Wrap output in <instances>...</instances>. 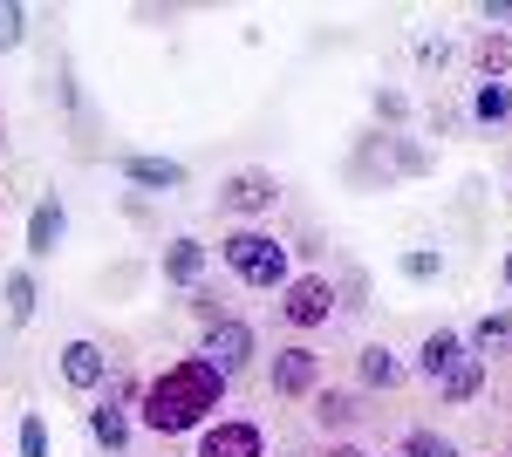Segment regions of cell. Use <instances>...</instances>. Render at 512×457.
<instances>
[{"mask_svg": "<svg viewBox=\"0 0 512 457\" xmlns=\"http://www.w3.org/2000/svg\"><path fill=\"white\" fill-rule=\"evenodd\" d=\"M260 246H267V232H260V226H239V232H226V239H219V260L239 273L253 253H260Z\"/></svg>", "mask_w": 512, "mask_h": 457, "instance_id": "7402d4cb", "label": "cell"}, {"mask_svg": "<svg viewBox=\"0 0 512 457\" xmlns=\"http://www.w3.org/2000/svg\"><path fill=\"white\" fill-rule=\"evenodd\" d=\"M472 116L478 123H506L512 116V82H478L472 89Z\"/></svg>", "mask_w": 512, "mask_h": 457, "instance_id": "44dd1931", "label": "cell"}, {"mask_svg": "<svg viewBox=\"0 0 512 457\" xmlns=\"http://www.w3.org/2000/svg\"><path fill=\"white\" fill-rule=\"evenodd\" d=\"M308 417H315V430L335 444V437L362 430V417H369V396H362V389H328V382H321L315 396H308Z\"/></svg>", "mask_w": 512, "mask_h": 457, "instance_id": "52a82bcc", "label": "cell"}, {"mask_svg": "<svg viewBox=\"0 0 512 457\" xmlns=\"http://www.w3.org/2000/svg\"><path fill=\"white\" fill-rule=\"evenodd\" d=\"M478 21H485V35H492V28L512 35V0H485V7H478Z\"/></svg>", "mask_w": 512, "mask_h": 457, "instance_id": "4316f807", "label": "cell"}, {"mask_svg": "<svg viewBox=\"0 0 512 457\" xmlns=\"http://www.w3.org/2000/svg\"><path fill=\"white\" fill-rule=\"evenodd\" d=\"M137 396H144V382H137V376H117V369H110V382L96 389V403H89V417H82V423H89V437H96V444H103L110 457H123V451H130Z\"/></svg>", "mask_w": 512, "mask_h": 457, "instance_id": "7a4b0ae2", "label": "cell"}, {"mask_svg": "<svg viewBox=\"0 0 512 457\" xmlns=\"http://www.w3.org/2000/svg\"><path fill=\"white\" fill-rule=\"evenodd\" d=\"M226 389H233V382L219 376L205 355H178V362H164L158 376L144 382L137 423H144L151 437H198L205 423L226 410Z\"/></svg>", "mask_w": 512, "mask_h": 457, "instance_id": "6da1fadb", "label": "cell"}, {"mask_svg": "<svg viewBox=\"0 0 512 457\" xmlns=\"http://www.w3.org/2000/svg\"><path fill=\"white\" fill-rule=\"evenodd\" d=\"M239 280H246L253 294H280V287L294 280V273H287V246H280L274 232H267V246H260V253H253L246 267H239Z\"/></svg>", "mask_w": 512, "mask_h": 457, "instance_id": "7c38bea8", "label": "cell"}, {"mask_svg": "<svg viewBox=\"0 0 512 457\" xmlns=\"http://www.w3.org/2000/svg\"><path fill=\"white\" fill-rule=\"evenodd\" d=\"M478 389H485V362H478V355H465L451 376L437 382V403H451V410H458V403H472Z\"/></svg>", "mask_w": 512, "mask_h": 457, "instance_id": "ac0fdd59", "label": "cell"}, {"mask_svg": "<svg viewBox=\"0 0 512 457\" xmlns=\"http://www.w3.org/2000/svg\"><path fill=\"white\" fill-rule=\"evenodd\" d=\"M403 376H410V362H403L390 342L355 348V382H362V389H403Z\"/></svg>", "mask_w": 512, "mask_h": 457, "instance_id": "30bf717a", "label": "cell"}, {"mask_svg": "<svg viewBox=\"0 0 512 457\" xmlns=\"http://www.w3.org/2000/svg\"><path fill=\"white\" fill-rule=\"evenodd\" d=\"M117 171L130 178V185H151V191H178L185 178H192L178 157H117Z\"/></svg>", "mask_w": 512, "mask_h": 457, "instance_id": "5bb4252c", "label": "cell"}, {"mask_svg": "<svg viewBox=\"0 0 512 457\" xmlns=\"http://www.w3.org/2000/svg\"><path fill=\"white\" fill-rule=\"evenodd\" d=\"M0 151H7V116H0Z\"/></svg>", "mask_w": 512, "mask_h": 457, "instance_id": "4dcf8cb0", "label": "cell"}, {"mask_svg": "<svg viewBox=\"0 0 512 457\" xmlns=\"http://www.w3.org/2000/svg\"><path fill=\"white\" fill-rule=\"evenodd\" d=\"M376 116H390V123H396V116H403V96H396V89H376Z\"/></svg>", "mask_w": 512, "mask_h": 457, "instance_id": "83f0119b", "label": "cell"}, {"mask_svg": "<svg viewBox=\"0 0 512 457\" xmlns=\"http://www.w3.org/2000/svg\"><path fill=\"white\" fill-rule=\"evenodd\" d=\"M472 69H478V82H506V69H512V35H478L472 41Z\"/></svg>", "mask_w": 512, "mask_h": 457, "instance_id": "e0dca14e", "label": "cell"}, {"mask_svg": "<svg viewBox=\"0 0 512 457\" xmlns=\"http://www.w3.org/2000/svg\"><path fill=\"white\" fill-rule=\"evenodd\" d=\"M506 457H512V444H506Z\"/></svg>", "mask_w": 512, "mask_h": 457, "instance_id": "1f68e13d", "label": "cell"}, {"mask_svg": "<svg viewBox=\"0 0 512 457\" xmlns=\"http://www.w3.org/2000/svg\"><path fill=\"white\" fill-rule=\"evenodd\" d=\"M396 457H458V444L444 430H403V451Z\"/></svg>", "mask_w": 512, "mask_h": 457, "instance_id": "603a6c76", "label": "cell"}, {"mask_svg": "<svg viewBox=\"0 0 512 457\" xmlns=\"http://www.w3.org/2000/svg\"><path fill=\"white\" fill-rule=\"evenodd\" d=\"M335 307H342V294H335V280H328V273H294V280L280 287L274 314H280V328H294V342H308L315 328L335 321Z\"/></svg>", "mask_w": 512, "mask_h": 457, "instance_id": "3957f363", "label": "cell"}, {"mask_svg": "<svg viewBox=\"0 0 512 457\" xmlns=\"http://www.w3.org/2000/svg\"><path fill=\"white\" fill-rule=\"evenodd\" d=\"M21 457H48V423H41V410H21Z\"/></svg>", "mask_w": 512, "mask_h": 457, "instance_id": "d4e9b609", "label": "cell"}, {"mask_svg": "<svg viewBox=\"0 0 512 457\" xmlns=\"http://www.w3.org/2000/svg\"><path fill=\"white\" fill-rule=\"evenodd\" d=\"M321 457H369L362 444H349V437H335V444H321Z\"/></svg>", "mask_w": 512, "mask_h": 457, "instance_id": "f1b7e54d", "label": "cell"}, {"mask_svg": "<svg viewBox=\"0 0 512 457\" xmlns=\"http://www.w3.org/2000/svg\"><path fill=\"white\" fill-rule=\"evenodd\" d=\"M62 382H69L76 396H96V389L110 382V355H103V342H89V335L62 342Z\"/></svg>", "mask_w": 512, "mask_h": 457, "instance_id": "9c48e42d", "label": "cell"}, {"mask_svg": "<svg viewBox=\"0 0 512 457\" xmlns=\"http://www.w3.org/2000/svg\"><path fill=\"white\" fill-rule=\"evenodd\" d=\"M0 294H7V321H14V328H21V321L35 314V301H41V287H35V273H28V267L7 273V280H0Z\"/></svg>", "mask_w": 512, "mask_h": 457, "instance_id": "d6986e66", "label": "cell"}, {"mask_svg": "<svg viewBox=\"0 0 512 457\" xmlns=\"http://www.w3.org/2000/svg\"><path fill=\"white\" fill-rule=\"evenodd\" d=\"M465 348H472L478 362H492V355H512V307H499V314H478L472 335H465Z\"/></svg>", "mask_w": 512, "mask_h": 457, "instance_id": "9a60e30c", "label": "cell"}, {"mask_svg": "<svg viewBox=\"0 0 512 457\" xmlns=\"http://www.w3.org/2000/svg\"><path fill=\"white\" fill-rule=\"evenodd\" d=\"M158 267H164L171 287H198V280H205V246H198V239H171Z\"/></svg>", "mask_w": 512, "mask_h": 457, "instance_id": "2e32d148", "label": "cell"}, {"mask_svg": "<svg viewBox=\"0 0 512 457\" xmlns=\"http://www.w3.org/2000/svg\"><path fill=\"white\" fill-rule=\"evenodd\" d=\"M280 205V178L267 164H246L233 178H219V212H233V219H267Z\"/></svg>", "mask_w": 512, "mask_h": 457, "instance_id": "5b68a950", "label": "cell"}, {"mask_svg": "<svg viewBox=\"0 0 512 457\" xmlns=\"http://www.w3.org/2000/svg\"><path fill=\"white\" fill-rule=\"evenodd\" d=\"M506 287H512V246H506Z\"/></svg>", "mask_w": 512, "mask_h": 457, "instance_id": "f546056e", "label": "cell"}, {"mask_svg": "<svg viewBox=\"0 0 512 457\" xmlns=\"http://www.w3.org/2000/svg\"><path fill=\"white\" fill-rule=\"evenodd\" d=\"M192 321H198V328L233 321V301H226V287H219V280H198V287H192Z\"/></svg>", "mask_w": 512, "mask_h": 457, "instance_id": "ffe728a7", "label": "cell"}, {"mask_svg": "<svg viewBox=\"0 0 512 457\" xmlns=\"http://www.w3.org/2000/svg\"><path fill=\"white\" fill-rule=\"evenodd\" d=\"M396 267H403V280H437V273H444V260H437L431 246H410Z\"/></svg>", "mask_w": 512, "mask_h": 457, "instance_id": "cb8c5ba5", "label": "cell"}, {"mask_svg": "<svg viewBox=\"0 0 512 457\" xmlns=\"http://www.w3.org/2000/svg\"><path fill=\"white\" fill-rule=\"evenodd\" d=\"M198 457H267V430L253 417H212L198 430Z\"/></svg>", "mask_w": 512, "mask_h": 457, "instance_id": "ba28073f", "label": "cell"}, {"mask_svg": "<svg viewBox=\"0 0 512 457\" xmlns=\"http://www.w3.org/2000/svg\"><path fill=\"white\" fill-rule=\"evenodd\" d=\"M198 355L219 369V376L233 382V376H246L253 369V355H260V335H253V321H219V328H205V342H198Z\"/></svg>", "mask_w": 512, "mask_h": 457, "instance_id": "8992f818", "label": "cell"}, {"mask_svg": "<svg viewBox=\"0 0 512 457\" xmlns=\"http://www.w3.org/2000/svg\"><path fill=\"white\" fill-rule=\"evenodd\" d=\"M62 232H69V212H62L55 198H41L35 212H28V260H55Z\"/></svg>", "mask_w": 512, "mask_h": 457, "instance_id": "4fadbf2b", "label": "cell"}, {"mask_svg": "<svg viewBox=\"0 0 512 457\" xmlns=\"http://www.w3.org/2000/svg\"><path fill=\"white\" fill-rule=\"evenodd\" d=\"M465 355H472V348H465V335H458V328H431V335L417 342V376H424V382H444L458 362H465Z\"/></svg>", "mask_w": 512, "mask_h": 457, "instance_id": "8fae6325", "label": "cell"}, {"mask_svg": "<svg viewBox=\"0 0 512 457\" xmlns=\"http://www.w3.org/2000/svg\"><path fill=\"white\" fill-rule=\"evenodd\" d=\"M21 35H28V7L0 0V48H21Z\"/></svg>", "mask_w": 512, "mask_h": 457, "instance_id": "484cf974", "label": "cell"}, {"mask_svg": "<svg viewBox=\"0 0 512 457\" xmlns=\"http://www.w3.org/2000/svg\"><path fill=\"white\" fill-rule=\"evenodd\" d=\"M321 382H328V355L315 342H280L274 362H267V389H274L280 403H308Z\"/></svg>", "mask_w": 512, "mask_h": 457, "instance_id": "277c9868", "label": "cell"}]
</instances>
